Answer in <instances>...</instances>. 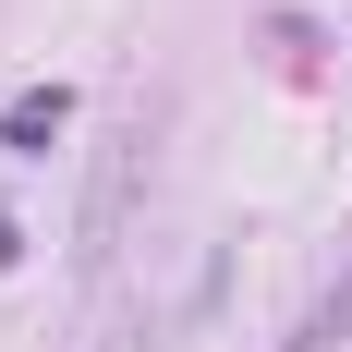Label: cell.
<instances>
[{
  "mask_svg": "<svg viewBox=\"0 0 352 352\" xmlns=\"http://www.w3.org/2000/svg\"><path fill=\"white\" fill-rule=\"evenodd\" d=\"M61 134H73V85H25L0 109V158H49Z\"/></svg>",
  "mask_w": 352,
  "mask_h": 352,
  "instance_id": "1",
  "label": "cell"
},
{
  "mask_svg": "<svg viewBox=\"0 0 352 352\" xmlns=\"http://www.w3.org/2000/svg\"><path fill=\"white\" fill-rule=\"evenodd\" d=\"M134 158H146V109L122 122V146H109V170H98V207H85V267H109V231H122V195H134Z\"/></svg>",
  "mask_w": 352,
  "mask_h": 352,
  "instance_id": "2",
  "label": "cell"
},
{
  "mask_svg": "<svg viewBox=\"0 0 352 352\" xmlns=\"http://www.w3.org/2000/svg\"><path fill=\"white\" fill-rule=\"evenodd\" d=\"M340 340H352V280H340V292H316V316L292 328L280 352H340Z\"/></svg>",
  "mask_w": 352,
  "mask_h": 352,
  "instance_id": "3",
  "label": "cell"
},
{
  "mask_svg": "<svg viewBox=\"0 0 352 352\" xmlns=\"http://www.w3.org/2000/svg\"><path fill=\"white\" fill-rule=\"evenodd\" d=\"M12 255H25V231H12V219H0V267H12Z\"/></svg>",
  "mask_w": 352,
  "mask_h": 352,
  "instance_id": "4",
  "label": "cell"
},
{
  "mask_svg": "<svg viewBox=\"0 0 352 352\" xmlns=\"http://www.w3.org/2000/svg\"><path fill=\"white\" fill-rule=\"evenodd\" d=\"M122 352H146V340H122Z\"/></svg>",
  "mask_w": 352,
  "mask_h": 352,
  "instance_id": "5",
  "label": "cell"
}]
</instances>
